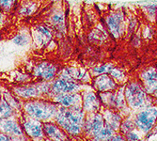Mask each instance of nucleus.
<instances>
[{"mask_svg":"<svg viewBox=\"0 0 157 141\" xmlns=\"http://www.w3.org/2000/svg\"><path fill=\"white\" fill-rule=\"evenodd\" d=\"M86 112L82 106H59L54 120L58 123L70 137H77L83 134Z\"/></svg>","mask_w":157,"mask_h":141,"instance_id":"f257e3e1","label":"nucleus"},{"mask_svg":"<svg viewBox=\"0 0 157 141\" xmlns=\"http://www.w3.org/2000/svg\"><path fill=\"white\" fill-rule=\"evenodd\" d=\"M59 105L49 98H37L23 101L22 112L42 122L53 120L58 112Z\"/></svg>","mask_w":157,"mask_h":141,"instance_id":"f03ea898","label":"nucleus"},{"mask_svg":"<svg viewBox=\"0 0 157 141\" xmlns=\"http://www.w3.org/2000/svg\"><path fill=\"white\" fill-rule=\"evenodd\" d=\"M51 90V82L32 80L25 84L13 85L10 90L22 101L37 98H48Z\"/></svg>","mask_w":157,"mask_h":141,"instance_id":"7ed1b4c3","label":"nucleus"},{"mask_svg":"<svg viewBox=\"0 0 157 141\" xmlns=\"http://www.w3.org/2000/svg\"><path fill=\"white\" fill-rule=\"evenodd\" d=\"M18 118L28 140H34V141L46 140L44 132V122L27 116L23 112L18 116Z\"/></svg>","mask_w":157,"mask_h":141,"instance_id":"20e7f679","label":"nucleus"},{"mask_svg":"<svg viewBox=\"0 0 157 141\" xmlns=\"http://www.w3.org/2000/svg\"><path fill=\"white\" fill-rule=\"evenodd\" d=\"M59 66L53 61L41 60L37 62L31 69V75L33 80L53 81L59 74Z\"/></svg>","mask_w":157,"mask_h":141,"instance_id":"39448f33","label":"nucleus"},{"mask_svg":"<svg viewBox=\"0 0 157 141\" xmlns=\"http://www.w3.org/2000/svg\"><path fill=\"white\" fill-rule=\"evenodd\" d=\"M0 132L6 134L10 138V140H28L23 130L18 116L0 120Z\"/></svg>","mask_w":157,"mask_h":141,"instance_id":"423d86ee","label":"nucleus"},{"mask_svg":"<svg viewBox=\"0 0 157 141\" xmlns=\"http://www.w3.org/2000/svg\"><path fill=\"white\" fill-rule=\"evenodd\" d=\"M45 24H47L54 31V35L61 38L66 32V20L65 13L58 5H55L48 12Z\"/></svg>","mask_w":157,"mask_h":141,"instance_id":"0eeeda50","label":"nucleus"},{"mask_svg":"<svg viewBox=\"0 0 157 141\" xmlns=\"http://www.w3.org/2000/svg\"><path fill=\"white\" fill-rule=\"evenodd\" d=\"M82 89L81 84L75 80H69L60 77H56L53 81H51V90L48 95H54L59 93H73V92H80Z\"/></svg>","mask_w":157,"mask_h":141,"instance_id":"6e6552de","label":"nucleus"},{"mask_svg":"<svg viewBox=\"0 0 157 141\" xmlns=\"http://www.w3.org/2000/svg\"><path fill=\"white\" fill-rule=\"evenodd\" d=\"M105 127V119L99 113H88L86 115L83 133H85L88 136L94 138L103 128Z\"/></svg>","mask_w":157,"mask_h":141,"instance_id":"1a4fd4ad","label":"nucleus"},{"mask_svg":"<svg viewBox=\"0 0 157 141\" xmlns=\"http://www.w3.org/2000/svg\"><path fill=\"white\" fill-rule=\"evenodd\" d=\"M49 99H51L59 106L68 108L75 106H82V94L80 92L54 94L49 96Z\"/></svg>","mask_w":157,"mask_h":141,"instance_id":"9d476101","label":"nucleus"},{"mask_svg":"<svg viewBox=\"0 0 157 141\" xmlns=\"http://www.w3.org/2000/svg\"><path fill=\"white\" fill-rule=\"evenodd\" d=\"M44 132L46 140H50V141L70 140V136L54 120L44 122Z\"/></svg>","mask_w":157,"mask_h":141,"instance_id":"9b49d317","label":"nucleus"},{"mask_svg":"<svg viewBox=\"0 0 157 141\" xmlns=\"http://www.w3.org/2000/svg\"><path fill=\"white\" fill-rule=\"evenodd\" d=\"M82 94V108L86 113L97 112L100 107L99 98L93 91H85Z\"/></svg>","mask_w":157,"mask_h":141,"instance_id":"f8f14e48","label":"nucleus"},{"mask_svg":"<svg viewBox=\"0 0 157 141\" xmlns=\"http://www.w3.org/2000/svg\"><path fill=\"white\" fill-rule=\"evenodd\" d=\"M157 116V109L156 108H151L149 110H146L142 112L140 115H138L136 120V125L143 131H149L151 127L152 126L155 119Z\"/></svg>","mask_w":157,"mask_h":141,"instance_id":"ddd939ff","label":"nucleus"},{"mask_svg":"<svg viewBox=\"0 0 157 141\" xmlns=\"http://www.w3.org/2000/svg\"><path fill=\"white\" fill-rule=\"evenodd\" d=\"M40 2L38 0H22L18 6V14L21 17H29L35 14L38 10Z\"/></svg>","mask_w":157,"mask_h":141,"instance_id":"4468645a","label":"nucleus"},{"mask_svg":"<svg viewBox=\"0 0 157 141\" xmlns=\"http://www.w3.org/2000/svg\"><path fill=\"white\" fill-rule=\"evenodd\" d=\"M0 94L5 99L6 102L18 113V115H20L22 113V106H23V101L21 99H19L10 90H7V89L0 90Z\"/></svg>","mask_w":157,"mask_h":141,"instance_id":"2eb2a0df","label":"nucleus"},{"mask_svg":"<svg viewBox=\"0 0 157 141\" xmlns=\"http://www.w3.org/2000/svg\"><path fill=\"white\" fill-rule=\"evenodd\" d=\"M93 87L99 92H106L115 88V83L113 82V80L109 76L104 74L94 78Z\"/></svg>","mask_w":157,"mask_h":141,"instance_id":"dca6fc26","label":"nucleus"},{"mask_svg":"<svg viewBox=\"0 0 157 141\" xmlns=\"http://www.w3.org/2000/svg\"><path fill=\"white\" fill-rule=\"evenodd\" d=\"M126 96L129 103L134 106H138L144 102V93L141 91L138 86L132 85L127 89Z\"/></svg>","mask_w":157,"mask_h":141,"instance_id":"f3484780","label":"nucleus"},{"mask_svg":"<svg viewBox=\"0 0 157 141\" xmlns=\"http://www.w3.org/2000/svg\"><path fill=\"white\" fill-rule=\"evenodd\" d=\"M30 34H31V40H32L31 42L33 44L34 48L39 49V50L46 48L48 44L53 40V39H50L46 35L37 31L35 28H32Z\"/></svg>","mask_w":157,"mask_h":141,"instance_id":"a211bd4d","label":"nucleus"},{"mask_svg":"<svg viewBox=\"0 0 157 141\" xmlns=\"http://www.w3.org/2000/svg\"><path fill=\"white\" fill-rule=\"evenodd\" d=\"M11 82L14 85L17 84H25L27 82H30L33 80V77L31 74H26L25 72H20V70H12L11 73H10V77H9Z\"/></svg>","mask_w":157,"mask_h":141,"instance_id":"6ab92c4d","label":"nucleus"},{"mask_svg":"<svg viewBox=\"0 0 157 141\" xmlns=\"http://www.w3.org/2000/svg\"><path fill=\"white\" fill-rule=\"evenodd\" d=\"M13 116H19L18 113L14 110L0 94V120Z\"/></svg>","mask_w":157,"mask_h":141,"instance_id":"aec40b11","label":"nucleus"},{"mask_svg":"<svg viewBox=\"0 0 157 141\" xmlns=\"http://www.w3.org/2000/svg\"><path fill=\"white\" fill-rule=\"evenodd\" d=\"M31 41V34L28 32H20L12 38V42L19 47L27 46Z\"/></svg>","mask_w":157,"mask_h":141,"instance_id":"412c9836","label":"nucleus"},{"mask_svg":"<svg viewBox=\"0 0 157 141\" xmlns=\"http://www.w3.org/2000/svg\"><path fill=\"white\" fill-rule=\"evenodd\" d=\"M107 25H108V27H109V30L110 32L117 37L120 33V21L117 17H108L107 18Z\"/></svg>","mask_w":157,"mask_h":141,"instance_id":"4be33fe9","label":"nucleus"},{"mask_svg":"<svg viewBox=\"0 0 157 141\" xmlns=\"http://www.w3.org/2000/svg\"><path fill=\"white\" fill-rule=\"evenodd\" d=\"M17 0H0V10L4 13L10 12L16 6Z\"/></svg>","mask_w":157,"mask_h":141,"instance_id":"5701e85b","label":"nucleus"},{"mask_svg":"<svg viewBox=\"0 0 157 141\" xmlns=\"http://www.w3.org/2000/svg\"><path fill=\"white\" fill-rule=\"evenodd\" d=\"M113 135V129H111L109 126H105L100 131V133L93 138L94 140H105V139H110V137Z\"/></svg>","mask_w":157,"mask_h":141,"instance_id":"b1692460","label":"nucleus"},{"mask_svg":"<svg viewBox=\"0 0 157 141\" xmlns=\"http://www.w3.org/2000/svg\"><path fill=\"white\" fill-rule=\"evenodd\" d=\"M113 66L110 65V64H105V65H102V66H99V67H96L93 69V74L95 75H100V74H106L108 72H111Z\"/></svg>","mask_w":157,"mask_h":141,"instance_id":"393cba45","label":"nucleus"},{"mask_svg":"<svg viewBox=\"0 0 157 141\" xmlns=\"http://www.w3.org/2000/svg\"><path fill=\"white\" fill-rule=\"evenodd\" d=\"M144 78L149 80V81H151V80L157 78V74L154 72V70H149V72H147L144 74Z\"/></svg>","mask_w":157,"mask_h":141,"instance_id":"a878e982","label":"nucleus"},{"mask_svg":"<svg viewBox=\"0 0 157 141\" xmlns=\"http://www.w3.org/2000/svg\"><path fill=\"white\" fill-rule=\"evenodd\" d=\"M0 141H10V138L6 134L0 132Z\"/></svg>","mask_w":157,"mask_h":141,"instance_id":"bb28decb","label":"nucleus"},{"mask_svg":"<svg viewBox=\"0 0 157 141\" xmlns=\"http://www.w3.org/2000/svg\"><path fill=\"white\" fill-rule=\"evenodd\" d=\"M127 136H128V138H129V139H132V140H136V139H137V136H136V135L132 134V133H129V134L127 135Z\"/></svg>","mask_w":157,"mask_h":141,"instance_id":"cd10ccee","label":"nucleus"}]
</instances>
